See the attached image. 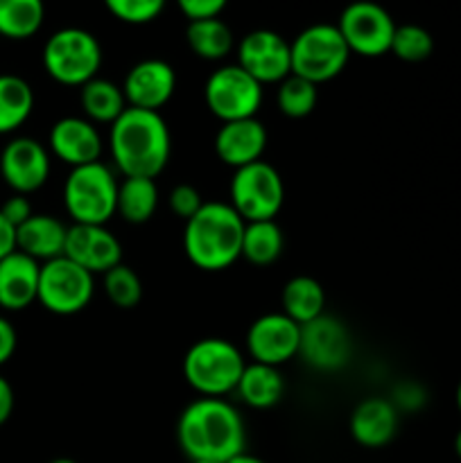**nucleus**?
Wrapping results in <instances>:
<instances>
[{"instance_id":"f3484780","label":"nucleus","mask_w":461,"mask_h":463,"mask_svg":"<svg viewBox=\"0 0 461 463\" xmlns=\"http://www.w3.org/2000/svg\"><path fill=\"white\" fill-rule=\"evenodd\" d=\"M176 90V72L163 59H145L138 61L125 77L122 93L127 107L158 111L172 99Z\"/></svg>"},{"instance_id":"20e7f679","label":"nucleus","mask_w":461,"mask_h":463,"mask_svg":"<svg viewBox=\"0 0 461 463\" xmlns=\"http://www.w3.org/2000/svg\"><path fill=\"white\" fill-rule=\"evenodd\" d=\"M242 353L221 337L199 339L183 357V378L202 398H224L244 373Z\"/></svg>"},{"instance_id":"79ce46f5","label":"nucleus","mask_w":461,"mask_h":463,"mask_svg":"<svg viewBox=\"0 0 461 463\" xmlns=\"http://www.w3.org/2000/svg\"><path fill=\"white\" fill-rule=\"evenodd\" d=\"M455 452H456V457L461 459V430L456 432V437H455Z\"/></svg>"},{"instance_id":"4468645a","label":"nucleus","mask_w":461,"mask_h":463,"mask_svg":"<svg viewBox=\"0 0 461 463\" xmlns=\"http://www.w3.org/2000/svg\"><path fill=\"white\" fill-rule=\"evenodd\" d=\"M351 335L337 317L321 315L310 324L301 326L298 355L316 371H339L351 360Z\"/></svg>"},{"instance_id":"5701e85b","label":"nucleus","mask_w":461,"mask_h":463,"mask_svg":"<svg viewBox=\"0 0 461 463\" xmlns=\"http://www.w3.org/2000/svg\"><path fill=\"white\" fill-rule=\"evenodd\" d=\"M235 392L244 405L253 407V410H271L283 401L285 378L276 366L251 362L244 366V373Z\"/></svg>"},{"instance_id":"f03ea898","label":"nucleus","mask_w":461,"mask_h":463,"mask_svg":"<svg viewBox=\"0 0 461 463\" xmlns=\"http://www.w3.org/2000/svg\"><path fill=\"white\" fill-rule=\"evenodd\" d=\"M108 149L125 176L156 179L165 170L172 152L167 122L158 111L127 107L108 131Z\"/></svg>"},{"instance_id":"37998d69","label":"nucleus","mask_w":461,"mask_h":463,"mask_svg":"<svg viewBox=\"0 0 461 463\" xmlns=\"http://www.w3.org/2000/svg\"><path fill=\"white\" fill-rule=\"evenodd\" d=\"M456 407H459V411H461V383H459V387H456Z\"/></svg>"},{"instance_id":"58836bf2","label":"nucleus","mask_w":461,"mask_h":463,"mask_svg":"<svg viewBox=\"0 0 461 463\" xmlns=\"http://www.w3.org/2000/svg\"><path fill=\"white\" fill-rule=\"evenodd\" d=\"M16 251V229L0 213V260Z\"/></svg>"},{"instance_id":"39448f33","label":"nucleus","mask_w":461,"mask_h":463,"mask_svg":"<svg viewBox=\"0 0 461 463\" xmlns=\"http://www.w3.org/2000/svg\"><path fill=\"white\" fill-rule=\"evenodd\" d=\"M118 188L116 175L102 161L72 167L63 185V206L72 224H107L118 213Z\"/></svg>"},{"instance_id":"f8f14e48","label":"nucleus","mask_w":461,"mask_h":463,"mask_svg":"<svg viewBox=\"0 0 461 463\" xmlns=\"http://www.w3.org/2000/svg\"><path fill=\"white\" fill-rule=\"evenodd\" d=\"M238 66L260 84H280L292 75V48L274 30H253L240 41Z\"/></svg>"},{"instance_id":"473e14b6","label":"nucleus","mask_w":461,"mask_h":463,"mask_svg":"<svg viewBox=\"0 0 461 463\" xmlns=\"http://www.w3.org/2000/svg\"><path fill=\"white\" fill-rule=\"evenodd\" d=\"M391 52L407 63L425 61L434 52V39L425 27L420 25H398L393 32Z\"/></svg>"},{"instance_id":"a878e982","label":"nucleus","mask_w":461,"mask_h":463,"mask_svg":"<svg viewBox=\"0 0 461 463\" xmlns=\"http://www.w3.org/2000/svg\"><path fill=\"white\" fill-rule=\"evenodd\" d=\"M185 41H188L190 50L206 61L226 59L235 45L233 30L220 16L190 21L188 30H185Z\"/></svg>"},{"instance_id":"393cba45","label":"nucleus","mask_w":461,"mask_h":463,"mask_svg":"<svg viewBox=\"0 0 461 463\" xmlns=\"http://www.w3.org/2000/svg\"><path fill=\"white\" fill-rule=\"evenodd\" d=\"M283 315L296 321L298 326H306L324 315L325 310V292L321 283L312 276H294L283 288Z\"/></svg>"},{"instance_id":"1a4fd4ad","label":"nucleus","mask_w":461,"mask_h":463,"mask_svg":"<svg viewBox=\"0 0 461 463\" xmlns=\"http://www.w3.org/2000/svg\"><path fill=\"white\" fill-rule=\"evenodd\" d=\"M95 294V279L89 269L66 256L41 265L39 297L36 301L48 312L71 317L89 307Z\"/></svg>"},{"instance_id":"6ab92c4d","label":"nucleus","mask_w":461,"mask_h":463,"mask_svg":"<svg viewBox=\"0 0 461 463\" xmlns=\"http://www.w3.org/2000/svg\"><path fill=\"white\" fill-rule=\"evenodd\" d=\"M267 129L258 118L221 122L215 136V152L224 165L240 167L262 161L267 149Z\"/></svg>"},{"instance_id":"2eb2a0df","label":"nucleus","mask_w":461,"mask_h":463,"mask_svg":"<svg viewBox=\"0 0 461 463\" xmlns=\"http://www.w3.org/2000/svg\"><path fill=\"white\" fill-rule=\"evenodd\" d=\"M0 176L14 194H32L43 188L50 176V154L39 140L14 138L0 154Z\"/></svg>"},{"instance_id":"a19ab883","label":"nucleus","mask_w":461,"mask_h":463,"mask_svg":"<svg viewBox=\"0 0 461 463\" xmlns=\"http://www.w3.org/2000/svg\"><path fill=\"white\" fill-rule=\"evenodd\" d=\"M226 463H267V461L258 459V457L249 455V452H242V455L233 457V459H230V461H226Z\"/></svg>"},{"instance_id":"9b49d317","label":"nucleus","mask_w":461,"mask_h":463,"mask_svg":"<svg viewBox=\"0 0 461 463\" xmlns=\"http://www.w3.org/2000/svg\"><path fill=\"white\" fill-rule=\"evenodd\" d=\"M337 27L351 54L382 57V54L391 52L393 32L398 25L382 5L373 3V0H355L343 7Z\"/></svg>"},{"instance_id":"412c9836","label":"nucleus","mask_w":461,"mask_h":463,"mask_svg":"<svg viewBox=\"0 0 461 463\" xmlns=\"http://www.w3.org/2000/svg\"><path fill=\"white\" fill-rule=\"evenodd\" d=\"M351 437L364 448H384L398 432V410L387 398H366L353 410Z\"/></svg>"},{"instance_id":"c03bdc74","label":"nucleus","mask_w":461,"mask_h":463,"mask_svg":"<svg viewBox=\"0 0 461 463\" xmlns=\"http://www.w3.org/2000/svg\"><path fill=\"white\" fill-rule=\"evenodd\" d=\"M50 463H77V461H72V459H66V457H61V459H54V461H50Z\"/></svg>"},{"instance_id":"7c9ffc66","label":"nucleus","mask_w":461,"mask_h":463,"mask_svg":"<svg viewBox=\"0 0 461 463\" xmlns=\"http://www.w3.org/2000/svg\"><path fill=\"white\" fill-rule=\"evenodd\" d=\"M316 102H319V86L298 75L285 77L276 90V104H278L280 113L294 118V120L310 116Z\"/></svg>"},{"instance_id":"423d86ee","label":"nucleus","mask_w":461,"mask_h":463,"mask_svg":"<svg viewBox=\"0 0 461 463\" xmlns=\"http://www.w3.org/2000/svg\"><path fill=\"white\" fill-rule=\"evenodd\" d=\"M43 68L57 84L84 86L98 77L102 66V45L81 27L57 30L43 45Z\"/></svg>"},{"instance_id":"f704fd0d","label":"nucleus","mask_w":461,"mask_h":463,"mask_svg":"<svg viewBox=\"0 0 461 463\" xmlns=\"http://www.w3.org/2000/svg\"><path fill=\"white\" fill-rule=\"evenodd\" d=\"M203 199L199 194V190L190 184H179L170 190V197H167V206L174 213L176 217L188 222L190 217H194L199 213V208L203 206Z\"/></svg>"},{"instance_id":"cd10ccee","label":"nucleus","mask_w":461,"mask_h":463,"mask_svg":"<svg viewBox=\"0 0 461 463\" xmlns=\"http://www.w3.org/2000/svg\"><path fill=\"white\" fill-rule=\"evenodd\" d=\"M158 208V185L154 179L125 176L118 188V215L129 224H145Z\"/></svg>"},{"instance_id":"dca6fc26","label":"nucleus","mask_w":461,"mask_h":463,"mask_svg":"<svg viewBox=\"0 0 461 463\" xmlns=\"http://www.w3.org/2000/svg\"><path fill=\"white\" fill-rule=\"evenodd\" d=\"M63 256L77 262L90 274H107L122 265V242L107 226L72 224L68 226Z\"/></svg>"},{"instance_id":"4c0bfd02","label":"nucleus","mask_w":461,"mask_h":463,"mask_svg":"<svg viewBox=\"0 0 461 463\" xmlns=\"http://www.w3.org/2000/svg\"><path fill=\"white\" fill-rule=\"evenodd\" d=\"M16 344H18L16 328L9 324V319L0 317V366L7 364V362L12 360V355L16 353Z\"/></svg>"},{"instance_id":"6e6552de","label":"nucleus","mask_w":461,"mask_h":463,"mask_svg":"<svg viewBox=\"0 0 461 463\" xmlns=\"http://www.w3.org/2000/svg\"><path fill=\"white\" fill-rule=\"evenodd\" d=\"M230 206L244 222L276 220L285 203V184L267 161L235 170L230 179Z\"/></svg>"},{"instance_id":"aec40b11","label":"nucleus","mask_w":461,"mask_h":463,"mask_svg":"<svg viewBox=\"0 0 461 463\" xmlns=\"http://www.w3.org/2000/svg\"><path fill=\"white\" fill-rule=\"evenodd\" d=\"M41 262L23 251L9 253L0 260V307L18 312L30 307L39 297Z\"/></svg>"},{"instance_id":"a18cd8bd","label":"nucleus","mask_w":461,"mask_h":463,"mask_svg":"<svg viewBox=\"0 0 461 463\" xmlns=\"http://www.w3.org/2000/svg\"><path fill=\"white\" fill-rule=\"evenodd\" d=\"M190 463H215V461H190Z\"/></svg>"},{"instance_id":"c9c22d12","label":"nucleus","mask_w":461,"mask_h":463,"mask_svg":"<svg viewBox=\"0 0 461 463\" xmlns=\"http://www.w3.org/2000/svg\"><path fill=\"white\" fill-rule=\"evenodd\" d=\"M229 0H176L181 12L188 21H202V18H217L224 12Z\"/></svg>"},{"instance_id":"0eeeda50","label":"nucleus","mask_w":461,"mask_h":463,"mask_svg":"<svg viewBox=\"0 0 461 463\" xmlns=\"http://www.w3.org/2000/svg\"><path fill=\"white\" fill-rule=\"evenodd\" d=\"M292 48V75L303 77L312 84H325L346 68L351 50L337 25L316 23L298 32L289 43Z\"/></svg>"},{"instance_id":"bb28decb","label":"nucleus","mask_w":461,"mask_h":463,"mask_svg":"<svg viewBox=\"0 0 461 463\" xmlns=\"http://www.w3.org/2000/svg\"><path fill=\"white\" fill-rule=\"evenodd\" d=\"M34 111V90L23 77L0 75V136L12 134Z\"/></svg>"},{"instance_id":"9d476101","label":"nucleus","mask_w":461,"mask_h":463,"mask_svg":"<svg viewBox=\"0 0 461 463\" xmlns=\"http://www.w3.org/2000/svg\"><path fill=\"white\" fill-rule=\"evenodd\" d=\"M208 111L221 122L256 118L262 104V84L253 80L242 66L229 63L212 72L203 86Z\"/></svg>"},{"instance_id":"c756f323","label":"nucleus","mask_w":461,"mask_h":463,"mask_svg":"<svg viewBox=\"0 0 461 463\" xmlns=\"http://www.w3.org/2000/svg\"><path fill=\"white\" fill-rule=\"evenodd\" d=\"M43 18V0H0V36L5 39H30L41 30Z\"/></svg>"},{"instance_id":"e433bc0d","label":"nucleus","mask_w":461,"mask_h":463,"mask_svg":"<svg viewBox=\"0 0 461 463\" xmlns=\"http://www.w3.org/2000/svg\"><path fill=\"white\" fill-rule=\"evenodd\" d=\"M0 213H3L5 220H7L14 229H18L21 224H25V222L34 215L30 199H27L25 194H12V197H9L7 202L0 206Z\"/></svg>"},{"instance_id":"2f4dec72","label":"nucleus","mask_w":461,"mask_h":463,"mask_svg":"<svg viewBox=\"0 0 461 463\" xmlns=\"http://www.w3.org/2000/svg\"><path fill=\"white\" fill-rule=\"evenodd\" d=\"M104 292L120 310H131L143 298V280L131 267L118 265L104 274Z\"/></svg>"},{"instance_id":"72a5a7b5","label":"nucleus","mask_w":461,"mask_h":463,"mask_svg":"<svg viewBox=\"0 0 461 463\" xmlns=\"http://www.w3.org/2000/svg\"><path fill=\"white\" fill-rule=\"evenodd\" d=\"M167 0H104L108 12L129 25H145L161 16Z\"/></svg>"},{"instance_id":"f257e3e1","label":"nucleus","mask_w":461,"mask_h":463,"mask_svg":"<svg viewBox=\"0 0 461 463\" xmlns=\"http://www.w3.org/2000/svg\"><path fill=\"white\" fill-rule=\"evenodd\" d=\"M176 441L190 461L226 463L247 448V428L229 401L197 398L176 420Z\"/></svg>"},{"instance_id":"ddd939ff","label":"nucleus","mask_w":461,"mask_h":463,"mask_svg":"<svg viewBox=\"0 0 461 463\" xmlns=\"http://www.w3.org/2000/svg\"><path fill=\"white\" fill-rule=\"evenodd\" d=\"M301 326L283 312L258 317L247 333V351L253 362L267 366H283L298 355Z\"/></svg>"},{"instance_id":"4be33fe9","label":"nucleus","mask_w":461,"mask_h":463,"mask_svg":"<svg viewBox=\"0 0 461 463\" xmlns=\"http://www.w3.org/2000/svg\"><path fill=\"white\" fill-rule=\"evenodd\" d=\"M68 226L52 215H32L16 229V249L36 262H48L63 256Z\"/></svg>"},{"instance_id":"a211bd4d","label":"nucleus","mask_w":461,"mask_h":463,"mask_svg":"<svg viewBox=\"0 0 461 463\" xmlns=\"http://www.w3.org/2000/svg\"><path fill=\"white\" fill-rule=\"evenodd\" d=\"M48 143L50 152L71 167L99 163L104 149L98 127L80 116H68L54 122Z\"/></svg>"},{"instance_id":"b1692460","label":"nucleus","mask_w":461,"mask_h":463,"mask_svg":"<svg viewBox=\"0 0 461 463\" xmlns=\"http://www.w3.org/2000/svg\"><path fill=\"white\" fill-rule=\"evenodd\" d=\"M80 104L86 120H90L93 125L98 122V125L111 127L127 111L122 86H118L111 80H102V77H95L89 84L81 86Z\"/></svg>"},{"instance_id":"7ed1b4c3","label":"nucleus","mask_w":461,"mask_h":463,"mask_svg":"<svg viewBox=\"0 0 461 463\" xmlns=\"http://www.w3.org/2000/svg\"><path fill=\"white\" fill-rule=\"evenodd\" d=\"M247 222L230 203L206 202L185 222L183 251L197 269L221 271L242 258V238Z\"/></svg>"},{"instance_id":"ea45409f","label":"nucleus","mask_w":461,"mask_h":463,"mask_svg":"<svg viewBox=\"0 0 461 463\" xmlns=\"http://www.w3.org/2000/svg\"><path fill=\"white\" fill-rule=\"evenodd\" d=\"M12 411H14V389L12 384L0 375V425L7 423Z\"/></svg>"},{"instance_id":"c85d7f7f","label":"nucleus","mask_w":461,"mask_h":463,"mask_svg":"<svg viewBox=\"0 0 461 463\" xmlns=\"http://www.w3.org/2000/svg\"><path fill=\"white\" fill-rule=\"evenodd\" d=\"M285 235L276 220L249 222L244 226L242 258L256 267H269L283 256Z\"/></svg>"}]
</instances>
